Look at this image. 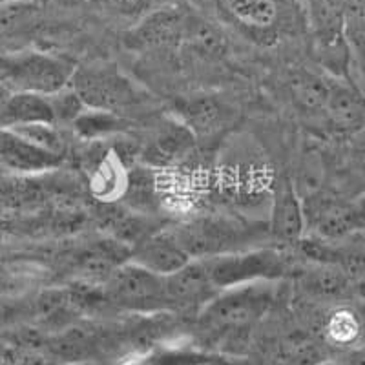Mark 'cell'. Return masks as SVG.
I'll return each mask as SVG.
<instances>
[{
    "label": "cell",
    "mask_w": 365,
    "mask_h": 365,
    "mask_svg": "<svg viewBox=\"0 0 365 365\" xmlns=\"http://www.w3.org/2000/svg\"><path fill=\"white\" fill-rule=\"evenodd\" d=\"M276 291L278 282H257L223 289L200 311L201 325L221 334L228 344L240 341L270 311Z\"/></svg>",
    "instance_id": "cell-1"
},
{
    "label": "cell",
    "mask_w": 365,
    "mask_h": 365,
    "mask_svg": "<svg viewBox=\"0 0 365 365\" xmlns=\"http://www.w3.org/2000/svg\"><path fill=\"white\" fill-rule=\"evenodd\" d=\"M217 291L257 282H279L291 272V256L285 249L236 250L201 257Z\"/></svg>",
    "instance_id": "cell-2"
},
{
    "label": "cell",
    "mask_w": 365,
    "mask_h": 365,
    "mask_svg": "<svg viewBox=\"0 0 365 365\" xmlns=\"http://www.w3.org/2000/svg\"><path fill=\"white\" fill-rule=\"evenodd\" d=\"M73 71L71 63L42 51H15L0 57V83L11 93L51 96L70 84Z\"/></svg>",
    "instance_id": "cell-3"
},
{
    "label": "cell",
    "mask_w": 365,
    "mask_h": 365,
    "mask_svg": "<svg viewBox=\"0 0 365 365\" xmlns=\"http://www.w3.org/2000/svg\"><path fill=\"white\" fill-rule=\"evenodd\" d=\"M108 303L132 314H161L168 311L165 276L150 272L128 259L117 267L103 283Z\"/></svg>",
    "instance_id": "cell-4"
},
{
    "label": "cell",
    "mask_w": 365,
    "mask_h": 365,
    "mask_svg": "<svg viewBox=\"0 0 365 365\" xmlns=\"http://www.w3.org/2000/svg\"><path fill=\"white\" fill-rule=\"evenodd\" d=\"M70 86L79 96L84 108L115 112L141 101L137 88L119 71L110 68H75Z\"/></svg>",
    "instance_id": "cell-5"
},
{
    "label": "cell",
    "mask_w": 365,
    "mask_h": 365,
    "mask_svg": "<svg viewBox=\"0 0 365 365\" xmlns=\"http://www.w3.org/2000/svg\"><path fill=\"white\" fill-rule=\"evenodd\" d=\"M305 232L325 241H344L361 228V208L325 194L324 190L303 200Z\"/></svg>",
    "instance_id": "cell-6"
},
{
    "label": "cell",
    "mask_w": 365,
    "mask_h": 365,
    "mask_svg": "<svg viewBox=\"0 0 365 365\" xmlns=\"http://www.w3.org/2000/svg\"><path fill=\"white\" fill-rule=\"evenodd\" d=\"M307 9L322 63L334 73H347L353 55L344 37L340 0H307Z\"/></svg>",
    "instance_id": "cell-7"
},
{
    "label": "cell",
    "mask_w": 365,
    "mask_h": 365,
    "mask_svg": "<svg viewBox=\"0 0 365 365\" xmlns=\"http://www.w3.org/2000/svg\"><path fill=\"white\" fill-rule=\"evenodd\" d=\"M174 232L192 259L236 252L245 243V228L225 220L195 221Z\"/></svg>",
    "instance_id": "cell-8"
},
{
    "label": "cell",
    "mask_w": 365,
    "mask_h": 365,
    "mask_svg": "<svg viewBox=\"0 0 365 365\" xmlns=\"http://www.w3.org/2000/svg\"><path fill=\"white\" fill-rule=\"evenodd\" d=\"M168 311H201L217 294L203 259H190L174 274L165 276Z\"/></svg>",
    "instance_id": "cell-9"
},
{
    "label": "cell",
    "mask_w": 365,
    "mask_h": 365,
    "mask_svg": "<svg viewBox=\"0 0 365 365\" xmlns=\"http://www.w3.org/2000/svg\"><path fill=\"white\" fill-rule=\"evenodd\" d=\"M190 259L174 230L150 232L130 247V262L158 276L174 274Z\"/></svg>",
    "instance_id": "cell-10"
},
{
    "label": "cell",
    "mask_w": 365,
    "mask_h": 365,
    "mask_svg": "<svg viewBox=\"0 0 365 365\" xmlns=\"http://www.w3.org/2000/svg\"><path fill=\"white\" fill-rule=\"evenodd\" d=\"M228 21L262 42L278 37L282 6L279 0H217Z\"/></svg>",
    "instance_id": "cell-11"
},
{
    "label": "cell",
    "mask_w": 365,
    "mask_h": 365,
    "mask_svg": "<svg viewBox=\"0 0 365 365\" xmlns=\"http://www.w3.org/2000/svg\"><path fill=\"white\" fill-rule=\"evenodd\" d=\"M130 259V245L123 240L91 241L73 256L77 282L103 285L110 274Z\"/></svg>",
    "instance_id": "cell-12"
},
{
    "label": "cell",
    "mask_w": 365,
    "mask_h": 365,
    "mask_svg": "<svg viewBox=\"0 0 365 365\" xmlns=\"http://www.w3.org/2000/svg\"><path fill=\"white\" fill-rule=\"evenodd\" d=\"M270 232L274 240L278 241L279 249L285 250L296 249L305 236L303 203L296 194L291 179L282 178L278 182L270 214Z\"/></svg>",
    "instance_id": "cell-13"
},
{
    "label": "cell",
    "mask_w": 365,
    "mask_h": 365,
    "mask_svg": "<svg viewBox=\"0 0 365 365\" xmlns=\"http://www.w3.org/2000/svg\"><path fill=\"white\" fill-rule=\"evenodd\" d=\"M63 158L38 148L11 130L0 128V163L19 174H37L61 165Z\"/></svg>",
    "instance_id": "cell-14"
},
{
    "label": "cell",
    "mask_w": 365,
    "mask_h": 365,
    "mask_svg": "<svg viewBox=\"0 0 365 365\" xmlns=\"http://www.w3.org/2000/svg\"><path fill=\"white\" fill-rule=\"evenodd\" d=\"M185 15L178 9L163 8L150 13L130 31V44L135 48H166L182 41Z\"/></svg>",
    "instance_id": "cell-15"
},
{
    "label": "cell",
    "mask_w": 365,
    "mask_h": 365,
    "mask_svg": "<svg viewBox=\"0 0 365 365\" xmlns=\"http://www.w3.org/2000/svg\"><path fill=\"white\" fill-rule=\"evenodd\" d=\"M324 115L334 132L354 133L364 126V99L353 83L334 81L329 88Z\"/></svg>",
    "instance_id": "cell-16"
},
{
    "label": "cell",
    "mask_w": 365,
    "mask_h": 365,
    "mask_svg": "<svg viewBox=\"0 0 365 365\" xmlns=\"http://www.w3.org/2000/svg\"><path fill=\"white\" fill-rule=\"evenodd\" d=\"M37 123H55L48 96L15 91L0 106V128L9 130Z\"/></svg>",
    "instance_id": "cell-17"
},
{
    "label": "cell",
    "mask_w": 365,
    "mask_h": 365,
    "mask_svg": "<svg viewBox=\"0 0 365 365\" xmlns=\"http://www.w3.org/2000/svg\"><path fill=\"white\" fill-rule=\"evenodd\" d=\"M351 283H353V278L341 267L331 265V263L312 262L309 269L299 274V285L303 291L319 302L340 299L349 291Z\"/></svg>",
    "instance_id": "cell-18"
},
{
    "label": "cell",
    "mask_w": 365,
    "mask_h": 365,
    "mask_svg": "<svg viewBox=\"0 0 365 365\" xmlns=\"http://www.w3.org/2000/svg\"><path fill=\"white\" fill-rule=\"evenodd\" d=\"M38 8L34 0L0 4V48L17 46L37 24Z\"/></svg>",
    "instance_id": "cell-19"
},
{
    "label": "cell",
    "mask_w": 365,
    "mask_h": 365,
    "mask_svg": "<svg viewBox=\"0 0 365 365\" xmlns=\"http://www.w3.org/2000/svg\"><path fill=\"white\" fill-rule=\"evenodd\" d=\"M91 194L103 203H112V201L120 200L128 190V174L125 166L117 158V154L110 152L104 155L96 166V170L90 179Z\"/></svg>",
    "instance_id": "cell-20"
},
{
    "label": "cell",
    "mask_w": 365,
    "mask_h": 365,
    "mask_svg": "<svg viewBox=\"0 0 365 365\" xmlns=\"http://www.w3.org/2000/svg\"><path fill=\"white\" fill-rule=\"evenodd\" d=\"M329 88H331V83L322 79L319 75L309 73V71L294 75L291 81L292 99L302 112L307 113H322L324 115Z\"/></svg>",
    "instance_id": "cell-21"
},
{
    "label": "cell",
    "mask_w": 365,
    "mask_h": 365,
    "mask_svg": "<svg viewBox=\"0 0 365 365\" xmlns=\"http://www.w3.org/2000/svg\"><path fill=\"white\" fill-rule=\"evenodd\" d=\"M192 139L194 135L187 126L172 125L155 137L150 148L146 150V154H148L150 161L155 165H166V163H172L185 155V152L190 150Z\"/></svg>",
    "instance_id": "cell-22"
},
{
    "label": "cell",
    "mask_w": 365,
    "mask_h": 365,
    "mask_svg": "<svg viewBox=\"0 0 365 365\" xmlns=\"http://www.w3.org/2000/svg\"><path fill=\"white\" fill-rule=\"evenodd\" d=\"M75 133L83 139H103L112 133H117L123 128V119L115 112L106 110L84 108L79 115L71 120Z\"/></svg>",
    "instance_id": "cell-23"
},
{
    "label": "cell",
    "mask_w": 365,
    "mask_h": 365,
    "mask_svg": "<svg viewBox=\"0 0 365 365\" xmlns=\"http://www.w3.org/2000/svg\"><path fill=\"white\" fill-rule=\"evenodd\" d=\"M324 331L325 338H327L332 345L353 349V345L360 341V318H358L356 312H353L351 309L340 307L327 316Z\"/></svg>",
    "instance_id": "cell-24"
},
{
    "label": "cell",
    "mask_w": 365,
    "mask_h": 365,
    "mask_svg": "<svg viewBox=\"0 0 365 365\" xmlns=\"http://www.w3.org/2000/svg\"><path fill=\"white\" fill-rule=\"evenodd\" d=\"M185 126L192 133H212L225 123V112L221 104L210 99H200L188 104Z\"/></svg>",
    "instance_id": "cell-25"
},
{
    "label": "cell",
    "mask_w": 365,
    "mask_h": 365,
    "mask_svg": "<svg viewBox=\"0 0 365 365\" xmlns=\"http://www.w3.org/2000/svg\"><path fill=\"white\" fill-rule=\"evenodd\" d=\"M324 178L325 168L322 158H319L316 152L305 154V158L299 163L298 175H296V179L292 181V187H294L299 200H307L311 195L324 190Z\"/></svg>",
    "instance_id": "cell-26"
},
{
    "label": "cell",
    "mask_w": 365,
    "mask_h": 365,
    "mask_svg": "<svg viewBox=\"0 0 365 365\" xmlns=\"http://www.w3.org/2000/svg\"><path fill=\"white\" fill-rule=\"evenodd\" d=\"M17 135L24 137L26 141L34 143L38 148L50 152V154L63 158L64 150H66V141H64L63 133L55 128V123H37V125H26L17 126V128H9Z\"/></svg>",
    "instance_id": "cell-27"
},
{
    "label": "cell",
    "mask_w": 365,
    "mask_h": 365,
    "mask_svg": "<svg viewBox=\"0 0 365 365\" xmlns=\"http://www.w3.org/2000/svg\"><path fill=\"white\" fill-rule=\"evenodd\" d=\"M34 319V298L0 294V332L11 331Z\"/></svg>",
    "instance_id": "cell-28"
},
{
    "label": "cell",
    "mask_w": 365,
    "mask_h": 365,
    "mask_svg": "<svg viewBox=\"0 0 365 365\" xmlns=\"http://www.w3.org/2000/svg\"><path fill=\"white\" fill-rule=\"evenodd\" d=\"M48 101H50L51 110H53L55 123L57 120H68V123H71L84 110V104L81 103L79 96L75 93L70 84L64 86L63 90H58L55 93H51V96H48Z\"/></svg>",
    "instance_id": "cell-29"
},
{
    "label": "cell",
    "mask_w": 365,
    "mask_h": 365,
    "mask_svg": "<svg viewBox=\"0 0 365 365\" xmlns=\"http://www.w3.org/2000/svg\"><path fill=\"white\" fill-rule=\"evenodd\" d=\"M341 365H364V353H361V349H351L345 356V361Z\"/></svg>",
    "instance_id": "cell-30"
},
{
    "label": "cell",
    "mask_w": 365,
    "mask_h": 365,
    "mask_svg": "<svg viewBox=\"0 0 365 365\" xmlns=\"http://www.w3.org/2000/svg\"><path fill=\"white\" fill-rule=\"evenodd\" d=\"M110 4L117 6L119 9H132V8H137V6H141L143 2H146V0H108Z\"/></svg>",
    "instance_id": "cell-31"
},
{
    "label": "cell",
    "mask_w": 365,
    "mask_h": 365,
    "mask_svg": "<svg viewBox=\"0 0 365 365\" xmlns=\"http://www.w3.org/2000/svg\"><path fill=\"white\" fill-rule=\"evenodd\" d=\"M9 96H11V91H9L8 88L4 86V84L0 83V106H2V104H4V101L8 99Z\"/></svg>",
    "instance_id": "cell-32"
},
{
    "label": "cell",
    "mask_w": 365,
    "mask_h": 365,
    "mask_svg": "<svg viewBox=\"0 0 365 365\" xmlns=\"http://www.w3.org/2000/svg\"><path fill=\"white\" fill-rule=\"evenodd\" d=\"M125 365H148V361H146V358H137V360L128 361V364Z\"/></svg>",
    "instance_id": "cell-33"
},
{
    "label": "cell",
    "mask_w": 365,
    "mask_h": 365,
    "mask_svg": "<svg viewBox=\"0 0 365 365\" xmlns=\"http://www.w3.org/2000/svg\"><path fill=\"white\" fill-rule=\"evenodd\" d=\"M63 365H101L99 361H75V364H63Z\"/></svg>",
    "instance_id": "cell-34"
},
{
    "label": "cell",
    "mask_w": 365,
    "mask_h": 365,
    "mask_svg": "<svg viewBox=\"0 0 365 365\" xmlns=\"http://www.w3.org/2000/svg\"><path fill=\"white\" fill-rule=\"evenodd\" d=\"M316 365H336V364H332V361H319V364Z\"/></svg>",
    "instance_id": "cell-35"
},
{
    "label": "cell",
    "mask_w": 365,
    "mask_h": 365,
    "mask_svg": "<svg viewBox=\"0 0 365 365\" xmlns=\"http://www.w3.org/2000/svg\"><path fill=\"white\" fill-rule=\"evenodd\" d=\"M8 2H15V0H0V4H8Z\"/></svg>",
    "instance_id": "cell-36"
}]
</instances>
